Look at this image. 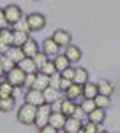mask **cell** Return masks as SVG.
Segmentation results:
<instances>
[{"instance_id":"obj_1","label":"cell","mask_w":120,"mask_h":133,"mask_svg":"<svg viewBox=\"0 0 120 133\" xmlns=\"http://www.w3.org/2000/svg\"><path fill=\"white\" fill-rule=\"evenodd\" d=\"M35 115H37V107H34L30 103H23L18 110V121L25 126H32V124H35Z\"/></svg>"},{"instance_id":"obj_2","label":"cell","mask_w":120,"mask_h":133,"mask_svg":"<svg viewBox=\"0 0 120 133\" xmlns=\"http://www.w3.org/2000/svg\"><path fill=\"white\" fill-rule=\"evenodd\" d=\"M5 80L12 85V87H23L25 85V80H27V73L20 69L18 66H14L11 71L5 73Z\"/></svg>"},{"instance_id":"obj_3","label":"cell","mask_w":120,"mask_h":133,"mask_svg":"<svg viewBox=\"0 0 120 133\" xmlns=\"http://www.w3.org/2000/svg\"><path fill=\"white\" fill-rule=\"evenodd\" d=\"M4 14H5V20H7V25H14L23 18V11H21L20 5L16 4H9L7 7H4Z\"/></svg>"},{"instance_id":"obj_4","label":"cell","mask_w":120,"mask_h":133,"mask_svg":"<svg viewBox=\"0 0 120 133\" xmlns=\"http://www.w3.org/2000/svg\"><path fill=\"white\" fill-rule=\"evenodd\" d=\"M51 112H53V105H50V103L39 105V107H37V115H35V124H37L39 128L44 126V124H48Z\"/></svg>"},{"instance_id":"obj_5","label":"cell","mask_w":120,"mask_h":133,"mask_svg":"<svg viewBox=\"0 0 120 133\" xmlns=\"http://www.w3.org/2000/svg\"><path fill=\"white\" fill-rule=\"evenodd\" d=\"M27 21H28L30 32H39L46 27V16L41 14V12H32L27 16Z\"/></svg>"},{"instance_id":"obj_6","label":"cell","mask_w":120,"mask_h":133,"mask_svg":"<svg viewBox=\"0 0 120 133\" xmlns=\"http://www.w3.org/2000/svg\"><path fill=\"white\" fill-rule=\"evenodd\" d=\"M51 39L58 44V48H65V46H69V44H71V41H72V36H71V32L64 30V29H58V30L53 32Z\"/></svg>"},{"instance_id":"obj_7","label":"cell","mask_w":120,"mask_h":133,"mask_svg":"<svg viewBox=\"0 0 120 133\" xmlns=\"http://www.w3.org/2000/svg\"><path fill=\"white\" fill-rule=\"evenodd\" d=\"M25 103H30V105H34V107L42 105V103H44L42 91H39V89H32V87H30L28 91L25 92Z\"/></svg>"},{"instance_id":"obj_8","label":"cell","mask_w":120,"mask_h":133,"mask_svg":"<svg viewBox=\"0 0 120 133\" xmlns=\"http://www.w3.org/2000/svg\"><path fill=\"white\" fill-rule=\"evenodd\" d=\"M58 50H60V48H58V44L53 41L51 37L44 39V41H42V44H41V51H42L44 55L51 57V59H53L55 55H58Z\"/></svg>"},{"instance_id":"obj_9","label":"cell","mask_w":120,"mask_h":133,"mask_svg":"<svg viewBox=\"0 0 120 133\" xmlns=\"http://www.w3.org/2000/svg\"><path fill=\"white\" fill-rule=\"evenodd\" d=\"M65 57H67V61L71 64H76V62L81 61V57H83V53H81V48L80 46H76V44H69V46H65V53H64Z\"/></svg>"},{"instance_id":"obj_10","label":"cell","mask_w":120,"mask_h":133,"mask_svg":"<svg viewBox=\"0 0 120 133\" xmlns=\"http://www.w3.org/2000/svg\"><path fill=\"white\" fill-rule=\"evenodd\" d=\"M46 87H50V76L44 75V73H41V71H37L35 76H34V82H32V89L44 91Z\"/></svg>"},{"instance_id":"obj_11","label":"cell","mask_w":120,"mask_h":133,"mask_svg":"<svg viewBox=\"0 0 120 133\" xmlns=\"http://www.w3.org/2000/svg\"><path fill=\"white\" fill-rule=\"evenodd\" d=\"M21 50H23V53H25V57H34L35 53H39V51H41L37 41H35V39H32V37H28L27 41L23 43Z\"/></svg>"},{"instance_id":"obj_12","label":"cell","mask_w":120,"mask_h":133,"mask_svg":"<svg viewBox=\"0 0 120 133\" xmlns=\"http://www.w3.org/2000/svg\"><path fill=\"white\" fill-rule=\"evenodd\" d=\"M16 66H18L20 69H23L27 75H35V73H37V66H35V62H34L32 57H25V59H21Z\"/></svg>"},{"instance_id":"obj_13","label":"cell","mask_w":120,"mask_h":133,"mask_svg":"<svg viewBox=\"0 0 120 133\" xmlns=\"http://www.w3.org/2000/svg\"><path fill=\"white\" fill-rule=\"evenodd\" d=\"M95 85H97V94L113 96V92H115V85H113L110 80H106V78H101V80L95 83Z\"/></svg>"},{"instance_id":"obj_14","label":"cell","mask_w":120,"mask_h":133,"mask_svg":"<svg viewBox=\"0 0 120 133\" xmlns=\"http://www.w3.org/2000/svg\"><path fill=\"white\" fill-rule=\"evenodd\" d=\"M64 94H65L67 99H72V101H74V99H78V98L83 96V85H78V83L72 82L69 87L64 91Z\"/></svg>"},{"instance_id":"obj_15","label":"cell","mask_w":120,"mask_h":133,"mask_svg":"<svg viewBox=\"0 0 120 133\" xmlns=\"http://www.w3.org/2000/svg\"><path fill=\"white\" fill-rule=\"evenodd\" d=\"M81 126H83V124H81L80 119H78V117H74V115H71V117L65 119V124H64V128H62V130H64V133H76Z\"/></svg>"},{"instance_id":"obj_16","label":"cell","mask_w":120,"mask_h":133,"mask_svg":"<svg viewBox=\"0 0 120 133\" xmlns=\"http://www.w3.org/2000/svg\"><path fill=\"white\" fill-rule=\"evenodd\" d=\"M4 57H7V59H11L12 62L18 64L21 59H25V53H23V50H21V46H9L7 51L4 53Z\"/></svg>"},{"instance_id":"obj_17","label":"cell","mask_w":120,"mask_h":133,"mask_svg":"<svg viewBox=\"0 0 120 133\" xmlns=\"http://www.w3.org/2000/svg\"><path fill=\"white\" fill-rule=\"evenodd\" d=\"M76 108H78V105L72 101V99H62L60 101V112L64 114L65 117H71V115H74V112H76Z\"/></svg>"},{"instance_id":"obj_18","label":"cell","mask_w":120,"mask_h":133,"mask_svg":"<svg viewBox=\"0 0 120 133\" xmlns=\"http://www.w3.org/2000/svg\"><path fill=\"white\" fill-rule=\"evenodd\" d=\"M65 119H67V117H65V115H64V114L60 112H51V115H50V121H48V124H51V126H53V128H57V130H62V128H64V124H65Z\"/></svg>"},{"instance_id":"obj_19","label":"cell","mask_w":120,"mask_h":133,"mask_svg":"<svg viewBox=\"0 0 120 133\" xmlns=\"http://www.w3.org/2000/svg\"><path fill=\"white\" fill-rule=\"evenodd\" d=\"M42 96H44V103H50V105H53V103L58 101V89L57 87H46L44 91H42Z\"/></svg>"},{"instance_id":"obj_20","label":"cell","mask_w":120,"mask_h":133,"mask_svg":"<svg viewBox=\"0 0 120 133\" xmlns=\"http://www.w3.org/2000/svg\"><path fill=\"white\" fill-rule=\"evenodd\" d=\"M72 82L78 83V85H85L88 82V71L85 68H74V78Z\"/></svg>"},{"instance_id":"obj_21","label":"cell","mask_w":120,"mask_h":133,"mask_svg":"<svg viewBox=\"0 0 120 133\" xmlns=\"http://www.w3.org/2000/svg\"><path fill=\"white\" fill-rule=\"evenodd\" d=\"M104 119H106V110H104V108H97V107H95V108L88 114V121H92V123H95V124H102Z\"/></svg>"},{"instance_id":"obj_22","label":"cell","mask_w":120,"mask_h":133,"mask_svg":"<svg viewBox=\"0 0 120 133\" xmlns=\"http://www.w3.org/2000/svg\"><path fill=\"white\" fill-rule=\"evenodd\" d=\"M53 64H55L57 73H62L65 68H69V66H71V62L67 61L65 55H55V57H53Z\"/></svg>"},{"instance_id":"obj_23","label":"cell","mask_w":120,"mask_h":133,"mask_svg":"<svg viewBox=\"0 0 120 133\" xmlns=\"http://www.w3.org/2000/svg\"><path fill=\"white\" fill-rule=\"evenodd\" d=\"M11 96H14V87H12L7 80H2V82H0V99L11 98Z\"/></svg>"},{"instance_id":"obj_24","label":"cell","mask_w":120,"mask_h":133,"mask_svg":"<svg viewBox=\"0 0 120 133\" xmlns=\"http://www.w3.org/2000/svg\"><path fill=\"white\" fill-rule=\"evenodd\" d=\"M94 103H95V107L97 108H110L111 107V96H104V94H97L95 98H94Z\"/></svg>"},{"instance_id":"obj_25","label":"cell","mask_w":120,"mask_h":133,"mask_svg":"<svg viewBox=\"0 0 120 133\" xmlns=\"http://www.w3.org/2000/svg\"><path fill=\"white\" fill-rule=\"evenodd\" d=\"M28 39V32L12 30V46H23V43Z\"/></svg>"},{"instance_id":"obj_26","label":"cell","mask_w":120,"mask_h":133,"mask_svg":"<svg viewBox=\"0 0 120 133\" xmlns=\"http://www.w3.org/2000/svg\"><path fill=\"white\" fill-rule=\"evenodd\" d=\"M97 96V85L92 82H87L83 85V98H88V99H94Z\"/></svg>"},{"instance_id":"obj_27","label":"cell","mask_w":120,"mask_h":133,"mask_svg":"<svg viewBox=\"0 0 120 133\" xmlns=\"http://www.w3.org/2000/svg\"><path fill=\"white\" fill-rule=\"evenodd\" d=\"M14 108V96L0 99V112H11Z\"/></svg>"},{"instance_id":"obj_28","label":"cell","mask_w":120,"mask_h":133,"mask_svg":"<svg viewBox=\"0 0 120 133\" xmlns=\"http://www.w3.org/2000/svg\"><path fill=\"white\" fill-rule=\"evenodd\" d=\"M0 39L5 43L7 46H12V30H11V29H7V27L0 29Z\"/></svg>"},{"instance_id":"obj_29","label":"cell","mask_w":120,"mask_h":133,"mask_svg":"<svg viewBox=\"0 0 120 133\" xmlns=\"http://www.w3.org/2000/svg\"><path fill=\"white\" fill-rule=\"evenodd\" d=\"M39 71L44 73V75H48V76H51V75H55V73H57V69H55V64H53V61H50V59H48V61H46V62H44V64L39 68Z\"/></svg>"},{"instance_id":"obj_30","label":"cell","mask_w":120,"mask_h":133,"mask_svg":"<svg viewBox=\"0 0 120 133\" xmlns=\"http://www.w3.org/2000/svg\"><path fill=\"white\" fill-rule=\"evenodd\" d=\"M80 108H81V112H85L87 115H88L94 108H95V103H94V99H88V98H83V101H81L80 105Z\"/></svg>"},{"instance_id":"obj_31","label":"cell","mask_w":120,"mask_h":133,"mask_svg":"<svg viewBox=\"0 0 120 133\" xmlns=\"http://www.w3.org/2000/svg\"><path fill=\"white\" fill-rule=\"evenodd\" d=\"M12 27H14V30H21V32H28V34H30V27H28L27 18H21V20L18 21V23H14Z\"/></svg>"},{"instance_id":"obj_32","label":"cell","mask_w":120,"mask_h":133,"mask_svg":"<svg viewBox=\"0 0 120 133\" xmlns=\"http://www.w3.org/2000/svg\"><path fill=\"white\" fill-rule=\"evenodd\" d=\"M32 59H34L35 66H37V71H39V68H41V66H42V64H44L46 61H48V55H44L42 51H39V53H35V55H34Z\"/></svg>"},{"instance_id":"obj_33","label":"cell","mask_w":120,"mask_h":133,"mask_svg":"<svg viewBox=\"0 0 120 133\" xmlns=\"http://www.w3.org/2000/svg\"><path fill=\"white\" fill-rule=\"evenodd\" d=\"M83 130H85V133H99V124L88 121L87 124H83Z\"/></svg>"},{"instance_id":"obj_34","label":"cell","mask_w":120,"mask_h":133,"mask_svg":"<svg viewBox=\"0 0 120 133\" xmlns=\"http://www.w3.org/2000/svg\"><path fill=\"white\" fill-rule=\"evenodd\" d=\"M0 62H2V68H4V71L7 73V71H11L14 66H16V62H12L11 59H7V57H4V59H0Z\"/></svg>"},{"instance_id":"obj_35","label":"cell","mask_w":120,"mask_h":133,"mask_svg":"<svg viewBox=\"0 0 120 133\" xmlns=\"http://www.w3.org/2000/svg\"><path fill=\"white\" fill-rule=\"evenodd\" d=\"M60 76H62V78H65V80H71V82H72V78H74V68H65V69H64V71L60 73Z\"/></svg>"},{"instance_id":"obj_36","label":"cell","mask_w":120,"mask_h":133,"mask_svg":"<svg viewBox=\"0 0 120 133\" xmlns=\"http://www.w3.org/2000/svg\"><path fill=\"white\" fill-rule=\"evenodd\" d=\"M37 133H58V130L57 128H53L51 124H44V126H41L39 131Z\"/></svg>"},{"instance_id":"obj_37","label":"cell","mask_w":120,"mask_h":133,"mask_svg":"<svg viewBox=\"0 0 120 133\" xmlns=\"http://www.w3.org/2000/svg\"><path fill=\"white\" fill-rule=\"evenodd\" d=\"M71 83H72L71 80H65V78H62V76H60V82H58V91H65V89L69 87Z\"/></svg>"},{"instance_id":"obj_38","label":"cell","mask_w":120,"mask_h":133,"mask_svg":"<svg viewBox=\"0 0 120 133\" xmlns=\"http://www.w3.org/2000/svg\"><path fill=\"white\" fill-rule=\"evenodd\" d=\"M7 27V20H5V14H4V9L0 7V29Z\"/></svg>"},{"instance_id":"obj_39","label":"cell","mask_w":120,"mask_h":133,"mask_svg":"<svg viewBox=\"0 0 120 133\" xmlns=\"http://www.w3.org/2000/svg\"><path fill=\"white\" fill-rule=\"evenodd\" d=\"M7 48H9V46H7L5 43H4V41H2V39H0V55H4V53L7 51Z\"/></svg>"},{"instance_id":"obj_40","label":"cell","mask_w":120,"mask_h":133,"mask_svg":"<svg viewBox=\"0 0 120 133\" xmlns=\"http://www.w3.org/2000/svg\"><path fill=\"white\" fill-rule=\"evenodd\" d=\"M5 76V71H4V68H2V62H0V80Z\"/></svg>"},{"instance_id":"obj_41","label":"cell","mask_w":120,"mask_h":133,"mask_svg":"<svg viewBox=\"0 0 120 133\" xmlns=\"http://www.w3.org/2000/svg\"><path fill=\"white\" fill-rule=\"evenodd\" d=\"M76 133H85V130H83V126H81V128H80V130H78Z\"/></svg>"},{"instance_id":"obj_42","label":"cell","mask_w":120,"mask_h":133,"mask_svg":"<svg viewBox=\"0 0 120 133\" xmlns=\"http://www.w3.org/2000/svg\"><path fill=\"white\" fill-rule=\"evenodd\" d=\"M99 133H110V131H101V130H99Z\"/></svg>"},{"instance_id":"obj_43","label":"cell","mask_w":120,"mask_h":133,"mask_svg":"<svg viewBox=\"0 0 120 133\" xmlns=\"http://www.w3.org/2000/svg\"><path fill=\"white\" fill-rule=\"evenodd\" d=\"M34 2H39V0H34Z\"/></svg>"}]
</instances>
